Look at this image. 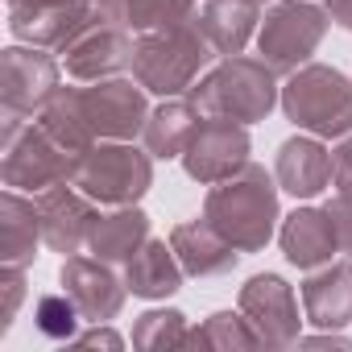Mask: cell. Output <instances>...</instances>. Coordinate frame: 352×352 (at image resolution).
I'll use <instances>...</instances> for the list:
<instances>
[{
    "label": "cell",
    "mask_w": 352,
    "mask_h": 352,
    "mask_svg": "<svg viewBox=\"0 0 352 352\" xmlns=\"http://www.w3.org/2000/svg\"><path fill=\"white\" fill-rule=\"evenodd\" d=\"M278 179H270L265 166L245 162L236 174L216 183L204 199V220H212L241 253H261L282 220L278 208Z\"/></svg>",
    "instance_id": "1"
},
{
    "label": "cell",
    "mask_w": 352,
    "mask_h": 352,
    "mask_svg": "<svg viewBox=\"0 0 352 352\" xmlns=\"http://www.w3.org/2000/svg\"><path fill=\"white\" fill-rule=\"evenodd\" d=\"M187 100L199 108V116H228L241 124H257L274 112V104H282V87L278 71L265 58L228 54L204 79H195Z\"/></svg>",
    "instance_id": "2"
},
{
    "label": "cell",
    "mask_w": 352,
    "mask_h": 352,
    "mask_svg": "<svg viewBox=\"0 0 352 352\" xmlns=\"http://www.w3.org/2000/svg\"><path fill=\"white\" fill-rule=\"evenodd\" d=\"M212 42L204 34L199 21L174 25V30H157V34H137L133 42V79L170 100V96H187L199 79V71L212 63Z\"/></svg>",
    "instance_id": "3"
},
{
    "label": "cell",
    "mask_w": 352,
    "mask_h": 352,
    "mask_svg": "<svg viewBox=\"0 0 352 352\" xmlns=\"http://www.w3.org/2000/svg\"><path fill=\"white\" fill-rule=\"evenodd\" d=\"M282 112L294 129L311 137L340 141L352 133V79L336 67L307 63L286 75L282 83Z\"/></svg>",
    "instance_id": "4"
},
{
    "label": "cell",
    "mask_w": 352,
    "mask_h": 352,
    "mask_svg": "<svg viewBox=\"0 0 352 352\" xmlns=\"http://www.w3.org/2000/svg\"><path fill=\"white\" fill-rule=\"evenodd\" d=\"M79 157H71L38 120L5 116L0 124V179L13 191H50L58 183H71Z\"/></svg>",
    "instance_id": "5"
},
{
    "label": "cell",
    "mask_w": 352,
    "mask_h": 352,
    "mask_svg": "<svg viewBox=\"0 0 352 352\" xmlns=\"http://www.w3.org/2000/svg\"><path fill=\"white\" fill-rule=\"evenodd\" d=\"M71 183L100 208L141 204L145 191L153 187V153L137 149L133 141H96L79 157Z\"/></svg>",
    "instance_id": "6"
},
{
    "label": "cell",
    "mask_w": 352,
    "mask_h": 352,
    "mask_svg": "<svg viewBox=\"0 0 352 352\" xmlns=\"http://www.w3.org/2000/svg\"><path fill=\"white\" fill-rule=\"evenodd\" d=\"M327 25H331L327 9L311 5V0H274L261 17V30H257V54L278 75H290V71L311 63Z\"/></svg>",
    "instance_id": "7"
},
{
    "label": "cell",
    "mask_w": 352,
    "mask_h": 352,
    "mask_svg": "<svg viewBox=\"0 0 352 352\" xmlns=\"http://www.w3.org/2000/svg\"><path fill=\"white\" fill-rule=\"evenodd\" d=\"M63 67L54 50L42 46H9L0 54V104L5 116H38L46 100L63 87Z\"/></svg>",
    "instance_id": "8"
},
{
    "label": "cell",
    "mask_w": 352,
    "mask_h": 352,
    "mask_svg": "<svg viewBox=\"0 0 352 352\" xmlns=\"http://www.w3.org/2000/svg\"><path fill=\"white\" fill-rule=\"evenodd\" d=\"M249 149H253V141H249V129L241 120L204 116L183 149V170L199 187H216L249 162Z\"/></svg>",
    "instance_id": "9"
},
{
    "label": "cell",
    "mask_w": 352,
    "mask_h": 352,
    "mask_svg": "<svg viewBox=\"0 0 352 352\" xmlns=\"http://www.w3.org/2000/svg\"><path fill=\"white\" fill-rule=\"evenodd\" d=\"M83 108H87V120L96 129L100 141H133L145 133V120H149V100H145V87L137 79H124V75H112V79H100L91 87H83Z\"/></svg>",
    "instance_id": "10"
},
{
    "label": "cell",
    "mask_w": 352,
    "mask_h": 352,
    "mask_svg": "<svg viewBox=\"0 0 352 352\" xmlns=\"http://www.w3.org/2000/svg\"><path fill=\"white\" fill-rule=\"evenodd\" d=\"M133 67V30L120 17H100L63 54V71L79 83H100Z\"/></svg>",
    "instance_id": "11"
},
{
    "label": "cell",
    "mask_w": 352,
    "mask_h": 352,
    "mask_svg": "<svg viewBox=\"0 0 352 352\" xmlns=\"http://www.w3.org/2000/svg\"><path fill=\"white\" fill-rule=\"evenodd\" d=\"M241 311L245 319L257 327L261 344L265 348H290L298 344V298L290 290L286 278L278 274H253L245 286H241Z\"/></svg>",
    "instance_id": "12"
},
{
    "label": "cell",
    "mask_w": 352,
    "mask_h": 352,
    "mask_svg": "<svg viewBox=\"0 0 352 352\" xmlns=\"http://www.w3.org/2000/svg\"><path fill=\"white\" fill-rule=\"evenodd\" d=\"M58 282L63 290L75 298V307L83 311L87 323H108L120 315L124 298H129V282L116 278L112 261H100V257H63V270H58Z\"/></svg>",
    "instance_id": "13"
},
{
    "label": "cell",
    "mask_w": 352,
    "mask_h": 352,
    "mask_svg": "<svg viewBox=\"0 0 352 352\" xmlns=\"http://www.w3.org/2000/svg\"><path fill=\"white\" fill-rule=\"evenodd\" d=\"M100 17H112V13H104L96 0H75V5H54V9H9V30L25 46L67 54V46Z\"/></svg>",
    "instance_id": "14"
},
{
    "label": "cell",
    "mask_w": 352,
    "mask_h": 352,
    "mask_svg": "<svg viewBox=\"0 0 352 352\" xmlns=\"http://www.w3.org/2000/svg\"><path fill=\"white\" fill-rule=\"evenodd\" d=\"M38 220H42V245L50 253H79L96 224V199H87L75 183H58L38 195Z\"/></svg>",
    "instance_id": "15"
},
{
    "label": "cell",
    "mask_w": 352,
    "mask_h": 352,
    "mask_svg": "<svg viewBox=\"0 0 352 352\" xmlns=\"http://www.w3.org/2000/svg\"><path fill=\"white\" fill-rule=\"evenodd\" d=\"M174 257L187 270V278H224L236 270L241 249L212 224V220H183L170 228Z\"/></svg>",
    "instance_id": "16"
},
{
    "label": "cell",
    "mask_w": 352,
    "mask_h": 352,
    "mask_svg": "<svg viewBox=\"0 0 352 352\" xmlns=\"http://www.w3.org/2000/svg\"><path fill=\"white\" fill-rule=\"evenodd\" d=\"M274 179L294 199H315L331 187V149L323 137H290L278 145Z\"/></svg>",
    "instance_id": "17"
},
{
    "label": "cell",
    "mask_w": 352,
    "mask_h": 352,
    "mask_svg": "<svg viewBox=\"0 0 352 352\" xmlns=\"http://www.w3.org/2000/svg\"><path fill=\"white\" fill-rule=\"evenodd\" d=\"M278 241H282L286 261L298 270H319L340 253V232H336V220L327 216V208H294L282 220Z\"/></svg>",
    "instance_id": "18"
},
{
    "label": "cell",
    "mask_w": 352,
    "mask_h": 352,
    "mask_svg": "<svg viewBox=\"0 0 352 352\" xmlns=\"http://www.w3.org/2000/svg\"><path fill=\"white\" fill-rule=\"evenodd\" d=\"M302 311L307 323L340 331L352 323V261H327L319 270H307L302 282Z\"/></svg>",
    "instance_id": "19"
},
{
    "label": "cell",
    "mask_w": 352,
    "mask_h": 352,
    "mask_svg": "<svg viewBox=\"0 0 352 352\" xmlns=\"http://www.w3.org/2000/svg\"><path fill=\"white\" fill-rule=\"evenodd\" d=\"M149 241V216L129 204V208H108L96 216L91 224V236H87V253L100 257V261H112V265H129L133 253Z\"/></svg>",
    "instance_id": "20"
},
{
    "label": "cell",
    "mask_w": 352,
    "mask_h": 352,
    "mask_svg": "<svg viewBox=\"0 0 352 352\" xmlns=\"http://www.w3.org/2000/svg\"><path fill=\"white\" fill-rule=\"evenodd\" d=\"M42 245V220H38V199H25L21 191L0 195V265H21L30 270Z\"/></svg>",
    "instance_id": "21"
},
{
    "label": "cell",
    "mask_w": 352,
    "mask_h": 352,
    "mask_svg": "<svg viewBox=\"0 0 352 352\" xmlns=\"http://www.w3.org/2000/svg\"><path fill=\"white\" fill-rule=\"evenodd\" d=\"M183 278H187V270L179 265V257H174V245L153 241V236L124 265L129 294H137V298H170V294L183 290Z\"/></svg>",
    "instance_id": "22"
},
{
    "label": "cell",
    "mask_w": 352,
    "mask_h": 352,
    "mask_svg": "<svg viewBox=\"0 0 352 352\" xmlns=\"http://www.w3.org/2000/svg\"><path fill=\"white\" fill-rule=\"evenodd\" d=\"M199 25L212 42L216 54H241L249 46V38L261 30V5L257 0H208Z\"/></svg>",
    "instance_id": "23"
},
{
    "label": "cell",
    "mask_w": 352,
    "mask_h": 352,
    "mask_svg": "<svg viewBox=\"0 0 352 352\" xmlns=\"http://www.w3.org/2000/svg\"><path fill=\"white\" fill-rule=\"evenodd\" d=\"M34 120H38L71 157H83V153L100 141L96 129H91V120H87V108H83V91H79V87H58Z\"/></svg>",
    "instance_id": "24"
},
{
    "label": "cell",
    "mask_w": 352,
    "mask_h": 352,
    "mask_svg": "<svg viewBox=\"0 0 352 352\" xmlns=\"http://www.w3.org/2000/svg\"><path fill=\"white\" fill-rule=\"evenodd\" d=\"M199 120H204V116H199V108H195L191 100L170 96V100H162V104L149 112L141 141H145V149H149L153 157H166V162H170V157H183V149H187V141H191V133H195Z\"/></svg>",
    "instance_id": "25"
},
{
    "label": "cell",
    "mask_w": 352,
    "mask_h": 352,
    "mask_svg": "<svg viewBox=\"0 0 352 352\" xmlns=\"http://www.w3.org/2000/svg\"><path fill=\"white\" fill-rule=\"evenodd\" d=\"M187 348H216V352H245V348H265L257 327L245 319V311H216L199 327L187 331Z\"/></svg>",
    "instance_id": "26"
},
{
    "label": "cell",
    "mask_w": 352,
    "mask_h": 352,
    "mask_svg": "<svg viewBox=\"0 0 352 352\" xmlns=\"http://www.w3.org/2000/svg\"><path fill=\"white\" fill-rule=\"evenodd\" d=\"M120 21L133 34H157V30L199 21V13H195V0H124Z\"/></svg>",
    "instance_id": "27"
},
{
    "label": "cell",
    "mask_w": 352,
    "mask_h": 352,
    "mask_svg": "<svg viewBox=\"0 0 352 352\" xmlns=\"http://www.w3.org/2000/svg\"><path fill=\"white\" fill-rule=\"evenodd\" d=\"M187 315L183 311H145L133 323V348L141 352H162V348H187Z\"/></svg>",
    "instance_id": "28"
},
{
    "label": "cell",
    "mask_w": 352,
    "mask_h": 352,
    "mask_svg": "<svg viewBox=\"0 0 352 352\" xmlns=\"http://www.w3.org/2000/svg\"><path fill=\"white\" fill-rule=\"evenodd\" d=\"M79 323H83V311L75 307V298L63 290V294H42L38 307H34V327L46 336V340H75L79 336Z\"/></svg>",
    "instance_id": "29"
},
{
    "label": "cell",
    "mask_w": 352,
    "mask_h": 352,
    "mask_svg": "<svg viewBox=\"0 0 352 352\" xmlns=\"http://www.w3.org/2000/svg\"><path fill=\"white\" fill-rule=\"evenodd\" d=\"M30 286H25V270L21 265H0V336H9L21 302H25Z\"/></svg>",
    "instance_id": "30"
},
{
    "label": "cell",
    "mask_w": 352,
    "mask_h": 352,
    "mask_svg": "<svg viewBox=\"0 0 352 352\" xmlns=\"http://www.w3.org/2000/svg\"><path fill=\"white\" fill-rule=\"evenodd\" d=\"M331 187L336 195L352 199V133L340 137V145L331 149Z\"/></svg>",
    "instance_id": "31"
},
{
    "label": "cell",
    "mask_w": 352,
    "mask_h": 352,
    "mask_svg": "<svg viewBox=\"0 0 352 352\" xmlns=\"http://www.w3.org/2000/svg\"><path fill=\"white\" fill-rule=\"evenodd\" d=\"M71 344H79V348H108V352H116V348H124V340L108 327V323H96L91 331H79Z\"/></svg>",
    "instance_id": "32"
},
{
    "label": "cell",
    "mask_w": 352,
    "mask_h": 352,
    "mask_svg": "<svg viewBox=\"0 0 352 352\" xmlns=\"http://www.w3.org/2000/svg\"><path fill=\"white\" fill-rule=\"evenodd\" d=\"M352 348V340L348 336H336V331H327L323 327V336H298V348Z\"/></svg>",
    "instance_id": "33"
},
{
    "label": "cell",
    "mask_w": 352,
    "mask_h": 352,
    "mask_svg": "<svg viewBox=\"0 0 352 352\" xmlns=\"http://www.w3.org/2000/svg\"><path fill=\"white\" fill-rule=\"evenodd\" d=\"M327 17L340 30H352V0H327Z\"/></svg>",
    "instance_id": "34"
},
{
    "label": "cell",
    "mask_w": 352,
    "mask_h": 352,
    "mask_svg": "<svg viewBox=\"0 0 352 352\" xmlns=\"http://www.w3.org/2000/svg\"><path fill=\"white\" fill-rule=\"evenodd\" d=\"M54 5H75V0H9V9H54Z\"/></svg>",
    "instance_id": "35"
},
{
    "label": "cell",
    "mask_w": 352,
    "mask_h": 352,
    "mask_svg": "<svg viewBox=\"0 0 352 352\" xmlns=\"http://www.w3.org/2000/svg\"><path fill=\"white\" fill-rule=\"evenodd\" d=\"M96 5H100L104 13H112V17H120V9H124V0H96Z\"/></svg>",
    "instance_id": "36"
},
{
    "label": "cell",
    "mask_w": 352,
    "mask_h": 352,
    "mask_svg": "<svg viewBox=\"0 0 352 352\" xmlns=\"http://www.w3.org/2000/svg\"><path fill=\"white\" fill-rule=\"evenodd\" d=\"M257 5H274V0H257Z\"/></svg>",
    "instance_id": "37"
}]
</instances>
